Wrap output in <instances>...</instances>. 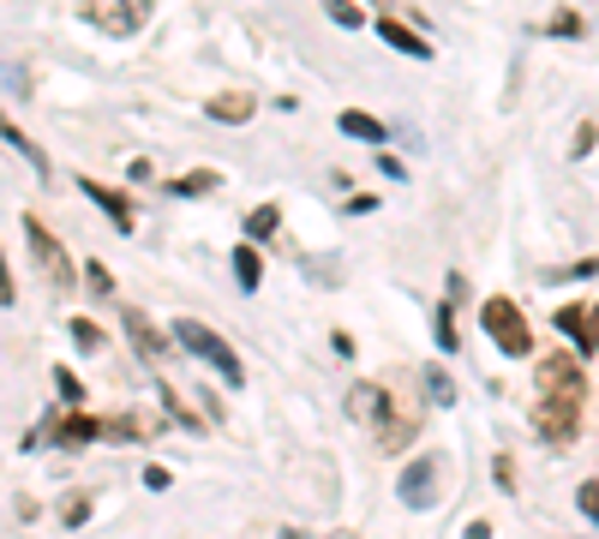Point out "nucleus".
I'll list each match as a JSON object with an SVG mask.
<instances>
[{
    "instance_id": "f257e3e1",
    "label": "nucleus",
    "mask_w": 599,
    "mask_h": 539,
    "mask_svg": "<svg viewBox=\"0 0 599 539\" xmlns=\"http://www.w3.org/2000/svg\"><path fill=\"white\" fill-rule=\"evenodd\" d=\"M540 414H533V432L545 444H569L581 426V408H588V383H581L576 354H545L540 359Z\"/></svg>"
},
{
    "instance_id": "f03ea898",
    "label": "nucleus",
    "mask_w": 599,
    "mask_h": 539,
    "mask_svg": "<svg viewBox=\"0 0 599 539\" xmlns=\"http://www.w3.org/2000/svg\"><path fill=\"white\" fill-rule=\"evenodd\" d=\"M480 324H486V336L504 348V359H528V354H533V330H528V318H521L516 300L492 294V300L480 306Z\"/></svg>"
},
{
    "instance_id": "7ed1b4c3",
    "label": "nucleus",
    "mask_w": 599,
    "mask_h": 539,
    "mask_svg": "<svg viewBox=\"0 0 599 539\" xmlns=\"http://www.w3.org/2000/svg\"><path fill=\"white\" fill-rule=\"evenodd\" d=\"M174 342H181L193 359H204V366L222 371V383H240V378H246V371H240V359H234V348H228V342L216 336L210 324H198V318H181V324H174Z\"/></svg>"
},
{
    "instance_id": "20e7f679",
    "label": "nucleus",
    "mask_w": 599,
    "mask_h": 539,
    "mask_svg": "<svg viewBox=\"0 0 599 539\" xmlns=\"http://www.w3.org/2000/svg\"><path fill=\"white\" fill-rule=\"evenodd\" d=\"M24 240H31V252H36V270L48 276V288L55 294H72V259H67V246H60L55 234H48L36 216H24Z\"/></svg>"
},
{
    "instance_id": "39448f33",
    "label": "nucleus",
    "mask_w": 599,
    "mask_h": 539,
    "mask_svg": "<svg viewBox=\"0 0 599 539\" xmlns=\"http://www.w3.org/2000/svg\"><path fill=\"white\" fill-rule=\"evenodd\" d=\"M79 12L96 24V31H108V36H133V31H145L150 0H79Z\"/></svg>"
},
{
    "instance_id": "423d86ee",
    "label": "nucleus",
    "mask_w": 599,
    "mask_h": 539,
    "mask_svg": "<svg viewBox=\"0 0 599 539\" xmlns=\"http://www.w3.org/2000/svg\"><path fill=\"white\" fill-rule=\"evenodd\" d=\"M396 492H402L407 509H431V504H438V456H414V461H407Z\"/></svg>"
},
{
    "instance_id": "0eeeda50",
    "label": "nucleus",
    "mask_w": 599,
    "mask_h": 539,
    "mask_svg": "<svg viewBox=\"0 0 599 539\" xmlns=\"http://www.w3.org/2000/svg\"><path fill=\"white\" fill-rule=\"evenodd\" d=\"M120 324H126V336H133V348L145 354V359H169L174 348H181V342H169V336H162V330L150 324V318L138 312V306H120Z\"/></svg>"
},
{
    "instance_id": "6e6552de",
    "label": "nucleus",
    "mask_w": 599,
    "mask_h": 539,
    "mask_svg": "<svg viewBox=\"0 0 599 539\" xmlns=\"http://www.w3.org/2000/svg\"><path fill=\"white\" fill-rule=\"evenodd\" d=\"M390 408H396V402H390L378 383H354V390H348V420H360V426H372V432L390 420Z\"/></svg>"
},
{
    "instance_id": "1a4fd4ad",
    "label": "nucleus",
    "mask_w": 599,
    "mask_h": 539,
    "mask_svg": "<svg viewBox=\"0 0 599 539\" xmlns=\"http://www.w3.org/2000/svg\"><path fill=\"white\" fill-rule=\"evenodd\" d=\"M48 432H55V444H60V449H84V444L108 438V426H102V420H91V414H79V408H72V414H60Z\"/></svg>"
},
{
    "instance_id": "9d476101",
    "label": "nucleus",
    "mask_w": 599,
    "mask_h": 539,
    "mask_svg": "<svg viewBox=\"0 0 599 539\" xmlns=\"http://www.w3.org/2000/svg\"><path fill=\"white\" fill-rule=\"evenodd\" d=\"M79 192L91 204H102V216H108L120 234H133V204H126V192H114V186H102V180H79Z\"/></svg>"
},
{
    "instance_id": "9b49d317",
    "label": "nucleus",
    "mask_w": 599,
    "mask_h": 539,
    "mask_svg": "<svg viewBox=\"0 0 599 539\" xmlns=\"http://www.w3.org/2000/svg\"><path fill=\"white\" fill-rule=\"evenodd\" d=\"M204 114H210V121H222V126H246L252 114H258V96H246V90H222V96L204 102Z\"/></svg>"
},
{
    "instance_id": "f8f14e48",
    "label": "nucleus",
    "mask_w": 599,
    "mask_h": 539,
    "mask_svg": "<svg viewBox=\"0 0 599 539\" xmlns=\"http://www.w3.org/2000/svg\"><path fill=\"white\" fill-rule=\"evenodd\" d=\"M378 36H384L390 48H402V55H414V60H431V43H426V36H414L402 19H378Z\"/></svg>"
},
{
    "instance_id": "ddd939ff",
    "label": "nucleus",
    "mask_w": 599,
    "mask_h": 539,
    "mask_svg": "<svg viewBox=\"0 0 599 539\" xmlns=\"http://www.w3.org/2000/svg\"><path fill=\"white\" fill-rule=\"evenodd\" d=\"M234 282H240L246 294L264 282V259H258V246H252V240H246V246H234Z\"/></svg>"
},
{
    "instance_id": "4468645a",
    "label": "nucleus",
    "mask_w": 599,
    "mask_h": 539,
    "mask_svg": "<svg viewBox=\"0 0 599 539\" xmlns=\"http://www.w3.org/2000/svg\"><path fill=\"white\" fill-rule=\"evenodd\" d=\"M419 383H426V395H431L438 408H456V378H450L444 366H419Z\"/></svg>"
},
{
    "instance_id": "2eb2a0df",
    "label": "nucleus",
    "mask_w": 599,
    "mask_h": 539,
    "mask_svg": "<svg viewBox=\"0 0 599 539\" xmlns=\"http://www.w3.org/2000/svg\"><path fill=\"white\" fill-rule=\"evenodd\" d=\"M342 133H348V138H366V145H384V121H372V114H360V108L342 114Z\"/></svg>"
},
{
    "instance_id": "dca6fc26",
    "label": "nucleus",
    "mask_w": 599,
    "mask_h": 539,
    "mask_svg": "<svg viewBox=\"0 0 599 539\" xmlns=\"http://www.w3.org/2000/svg\"><path fill=\"white\" fill-rule=\"evenodd\" d=\"M438 348L444 354H462V330H456V300L438 306Z\"/></svg>"
},
{
    "instance_id": "f3484780",
    "label": "nucleus",
    "mask_w": 599,
    "mask_h": 539,
    "mask_svg": "<svg viewBox=\"0 0 599 539\" xmlns=\"http://www.w3.org/2000/svg\"><path fill=\"white\" fill-rule=\"evenodd\" d=\"M557 330H564V336H576L581 354H588V306H564V312H557Z\"/></svg>"
},
{
    "instance_id": "a211bd4d",
    "label": "nucleus",
    "mask_w": 599,
    "mask_h": 539,
    "mask_svg": "<svg viewBox=\"0 0 599 539\" xmlns=\"http://www.w3.org/2000/svg\"><path fill=\"white\" fill-rule=\"evenodd\" d=\"M210 186H216V169H198V174L169 180V192H174V198H198V192H210Z\"/></svg>"
},
{
    "instance_id": "6ab92c4d",
    "label": "nucleus",
    "mask_w": 599,
    "mask_h": 539,
    "mask_svg": "<svg viewBox=\"0 0 599 539\" xmlns=\"http://www.w3.org/2000/svg\"><path fill=\"white\" fill-rule=\"evenodd\" d=\"M324 12L342 24V31H360V24H366V12L354 7V0H324Z\"/></svg>"
},
{
    "instance_id": "aec40b11",
    "label": "nucleus",
    "mask_w": 599,
    "mask_h": 539,
    "mask_svg": "<svg viewBox=\"0 0 599 539\" xmlns=\"http://www.w3.org/2000/svg\"><path fill=\"white\" fill-rule=\"evenodd\" d=\"M276 222H283V216H276L270 204H264V210H252V216H246V234H252V240H270V234H276Z\"/></svg>"
},
{
    "instance_id": "412c9836",
    "label": "nucleus",
    "mask_w": 599,
    "mask_h": 539,
    "mask_svg": "<svg viewBox=\"0 0 599 539\" xmlns=\"http://www.w3.org/2000/svg\"><path fill=\"white\" fill-rule=\"evenodd\" d=\"M55 390H60V402H67V408H79V402H84V383L72 378L67 366H55Z\"/></svg>"
},
{
    "instance_id": "4be33fe9",
    "label": "nucleus",
    "mask_w": 599,
    "mask_h": 539,
    "mask_svg": "<svg viewBox=\"0 0 599 539\" xmlns=\"http://www.w3.org/2000/svg\"><path fill=\"white\" fill-rule=\"evenodd\" d=\"M60 521H67V528H84V521H91V497H67V504H60Z\"/></svg>"
},
{
    "instance_id": "5701e85b",
    "label": "nucleus",
    "mask_w": 599,
    "mask_h": 539,
    "mask_svg": "<svg viewBox=\"0 0 599 539\" xmlns=\"http://www.w3.org/2000/svg\"><path fill=\"white\" fill-rule=\"evenodd\" d=\"M72 342H79V348H102V330L91 318H72Z\"/></svg>"
},
{
    "instance_id": "b1692460",
    "label": "nucleus",
    "mask_w": 599,
    "mask_h": 539,
    "mask_svg": "<svg viewBox=\"0 0 599 539\" xmlns=\"http://www.w3.org/2000/svg\"><path fill=\"white\" fill-rule=\"evenodd\" d=\"M588 24H581V12H552V36H581Z\"/></svg>"
},
{
    "instance_id": "393cba45",
    "label": "nucleus",
    "mask_w": 599,
    "mask_h": 539,
    "mask_svg": "<svg viewBox=\"0 0 599 539\" xmlns=\"http://www.w3.org/2000/svg\"><path fill=\"white\" fill-rule=\"evenodd\" d=\"M576 504H581V516H588V521H599V480L581 485V492H576Z\"/></svg>"
},
{
    "instance_id": "a878e982",
    "label": "nucleus",
    "mask_w": 599,
    "mask_h": 539,
    "mask_svg": "<svg viewBox=\"0 0 599 539\" xmlns=\"http://www.w3.org/2000/svg\"><path fill=\"white\" fill-rule=\"evenodd\" d=\"M84 282H91V294H102V300L114 294V282H108V270H102V264H91V270H84Z\"/></svg>"
},
{
    "instance_id": "bb28decb",
    "label": "nucleus",
    "mask_w": 599,
    "mask_h": 539,
    "mask_svg": "<svg viewBox=\"0 0 599 539\" xmlns=\"http://www.w3.org/2000/svg\"><path fill=\"white\" fill-rule=\"evenodd\" d=\"M145 485H150V492H169V468H157V461H150V468H145Z\"/></svg>"
},
{
    "instance_id": "cd10ccee",
    "label": "nucleus",
    "mask_w": 599,
    "mask_h": 539,
    "mask_svg": "<svg viewBox=\"0 0 599 539\" xmlns=\"http://www.w3.org/2000/svg\"><path fill=\"white\" fill-rule=\"evenodd\" d=\"M588 150H594V121H581L576 126V157H588Z\"/></svg>"
},
{
    "instance_id": "c85d7f7f",
    "label": "nucleus",
    "mask_w": 599,
    "mask_h": 539,
    "mask_svg": "<svg viewBox=\"0 0 599 539\" xmlns=\"http://www.w3.org/2000/svg\"><path fill=\"white\" fill-rule=\"evenodd\" d=\"M588 354H599V306H588Z\"/></svg>"
},
{
    "instance_id": "c756f323",
    "label": "nucleus",
    "mask_w": 599,
    "mask_h": 539,
    "mask_svg": "<svg viewBox=\"0 0 599 539\" xmlns=\"http://www.w3.org/2000/svg\"><path fill=\"white\" fill-rule=\"evenodd\" d=\"M492 473H498V485H504V492L516 485V468H509V456H498V468H492Z\"/></svg>"
},
{
    "instance_id": "7c9ffc66",
    "label": "nucleus",
    "mask_w": 599,
    "mask_h": 539,
    "mask_svg": "<svg viewBox=\"0 0 599 539\" xmlns=\"http://www.w3.org/2000/svg\"><path fill=\"white\" fill-rule=\"evenodd\" d=\"M462 539H492V528H486V521H468V534Z\"/></svg>"
},
{
    "instance_id": "2f4dec72",
    "label": "nucleus",
    "mask_w": 599,
    "mask_h": 539,
    "mask_svg": "<svg viewBox=\"0 0 599 539\" xmlns=\"http://www.w3.org/2000/svg\"><path fill=\"white\" fill-rule=\"evenodd\" d=\"M283 539H300V534H295V528H288V534H283Z\"/></svg>"
},
{
    "instance_id": "473e14b6",
    "label": "nucleus",
    "mask_w": 599,
    "mask_h": 539,
    "mask_svg": "<svg viewBox=\"0 0 599 539\" xmlns=\"http://www.w3.org/2000/svg\"><path fill=\"white\" fill-rule=\"evenodd\" d=\"M336 539H360V534H336Z\"/></svg>"
}]
</instances>
